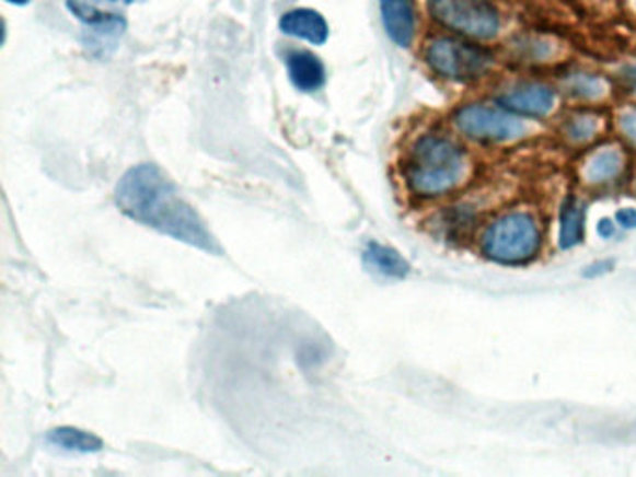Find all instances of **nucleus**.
I'll list each match as a JSON object with an SVG mask.
<instances>
[{
    "label": "nucleus",
    "instance_id": "f257e3e1",
    "mask_svg": "<svg viewBox=\"0 0 636 477\" xmlns=\"http://www.w3.org/2000/svg\"><path fill=\"white\" fill-rule=\"evenodd\" d=\"M116 206L142 226L221 256L222 246L209 232L203 217L183 200L176 185L155 164H139L127 170L116 187Z\"/></svg>",
    "mask_w": 636,
    "mask_h": 477
},
{
    "label": "nucleus",
    "instance_id": "f03ea898",
    "mask_svg": "<svg viewBox=\"0 0 636 477\" xmlns=\"http://www.w3.org/2000/svg\"><path fill=\"white\" fill-rule=\"evenodd\" d=\"M469 174V158L444 135H423L410 146L404 163L407 189L418 198H441L458 189Z\"/></svg>",
    "mask_w": 636,
    "mask_h": 477
},
{
    "label": "nucleus",
    "instance_id": "7ed1b4c3",
    "mask_svg": "<svg viewBox=\"0 0 636 477\" xmlns=\"http://www.w3.org/2000/svg\"><path fill=\"white\" fill-rule=\"evenodd\" d=\"M542 245V228L524 211L500 214L482 235V252L495 264H529L540 254Z\"/></svg>",
    "mask_w": 636,
    "mask_h": 477
},
{
    "label": "nucleus",
    "instance_id": "20e7f679",
    "mask_svg": "<svg viewBox=\"0 0 636 477\" xmlns=\"http://www.w3.org/2000/svg\"><path fill=\"white\" fill-rule=\"evenodd\" d=\"M426 62L442 79L469 82L489 73L493 57L478 45L455 38H437L426 49Z\"/></svg>",
    "mask_w": 636,
    "mask_h": 477
},
{
    "label": "nucleus",
    "instance_id": "39448f33",
    "mask_svg": "<svg viewBox=\"0 0 636 477\" xmlns=\"http://www.w3.org/2000/svg\"><path fill=\"white\" fill-rule=\"evenodd\" d=\"M429 13L439 25L474 39H492L500 28L497 8L489 0H429Z\"/></svg>",
    "mask_w": 636,
    "mask_h": 477
},
{
    "label": "nucleus",
    "instance_id": "423d86ee",
    "mask_svg": "<svg viewBox=\"0 0 636 477\" xmlns=\"http://www.w3.org/2000/svg\"><path fill=\"white\" fill-rule=\"evenodd\" d=\"M454 126L465 137L476 142H511L527 132L521 119L516 114L485 105H465L454 114Z\"/></svg>",
    "mask_w": 636,
    "mask_h": 477
},
{
    "label": "nucleus",
    "instance_id": "0eeeda50",
    "mask_svg": "<svg viewBox=\"0 0 636 477\" xmlns=\"http://www.w3.org/2000/svg\"><path fill=\"white\" fill-rule=\"evenodd\" d=\"M625 164L627 159L622 148L614 144L599 146L580 161V182L588 187H606L622 177Z\"/></svg>",
    "mask_w": 636,
    "mask_h": 477
},
{
    "label": "nucleus",
    "instance_id": "6e6552de",
    "mask_svg": "<svg viewBox=\"0 0 636 477\" xmlns=\"http://www.w3.org/2000/svg\"><path fill=\"white\" fill-rule=\"evenodd\" d=\"M498 105L511 114L540 118L555 107V92L545 84H523L500 95Z\"/></svg>",
    "mask_w": 636,
    "mask_h": 477
},
{
    "label": "nucleus",
    "instance_id": "1a4fd4ad",
    "mask_svg": "<svg viewBox=\"0 0 636 477\" xmlns=\"http://www.w3.org/2000/svg\"><path fill=\"white\" fill-rule=\"evenodd\" d=\"M384 31L400 47H409L415 38L416 13L413 0H379Z\"/></svg>",
    "mask_w": 636,
    "mask_h": 477
},
{
    "label": "nucleus",
    "instance_id": "9d476101",
    "mask_svg": "<svg viewBox=\"0 0 636 477\" xmlns=\"http://www.w3.org/2000/svg\"><path fill=\"white\" fill-rule=\"evenodd\" d=\"M280 31L314 45H323L328 39L327 21L323 20L322 13L310 8H299L284 13L280 18Z\"/></svg>",
    "mask_w": 636,
    "mask_h": 477
},
{
    "label": "nucleus",
    "instance_id": "9b49d317",
    "mask_svg": "<svg viewBox=\"0 0 636 477\" xmlns=\"http://www.w3.org/2000/svg\"><path fill=\"white\" fill-rule=\"evenodd\" d=\"M288 75L297 90L315 92L325 84V66L309 50H293L286 58Z\"/></svg>",
    "mask_w": 636,
    "mask_h": 477
},
{
    "label": "nucleus",
    "instance_id": "f8f14e48",
    "mask_svg": "<svg viewBox=\"0 0 636 477\" xmlns=\"http://www.w3.org/2000/svg\"><path fill=\"white\" fill-rule=\"evenodd\" d=\"M365 265L386 278H405L409 275L407 259L391 246L370 243L365 251Z\"/></svg>",
    "mask_w": 636,
    "mask_h": 477
},
{
    "label": "nucleus",
    "instance_id": "ddd939ff",
    "mask_svg": "<svg viewBox=\"0 0 636 477\" xmlns=\"http://www.w3.org/2000/svg\"><path fill=\"white\" fill-rule=\"evenodd\" d=\"M582 232H585V209L580 206L579 200L569 198L562 208L558 245L564 251L574 248L582 241Z\"/></svg>",
    "mask_w": 636,
    "mask_h": 477
},
{
    "label": "nucleus",
    "instance_id": "4468645a",
    "mask_svg": "<svg viewBox=\"0 0 636 477\" xmlns=\"http://www.w3.org/2000/svg\"><path fill=\"white\" fill-rule=\"evenodd\" d=\"M47 440L53 446L62 447L66 452L97 453L103 450L102 439L76 428L53 429Z\"/></svg>",
    "mask_w": 636,
    "mask_h": 477
},
{
    "label": "nucleus",
    "instance_id": "2eb2a0df",
    "mask_svg": "<svg viewBox=\"0 0 636 477\" xmlns=\"http://www.w3.org/2000/svg\"><path fill=\"white\" fill-rule=\"evenodd\" d=\"M601 118L593 113H575L564 119L560 135L569 144L580 146L590 142L601 131Z\"/></svg>",
    "mask_w": 636,
    "mask_h": 477
},
{
    "label": "nucleus",
    "instance_id": "dca6fc26",
    "mask_svg": "<svg viewBox=\"0 0 636 477\" xmlns=\"http://www.w3.org/2000/svg\"><path fill=\"white\" fill-rule=\"evenodd\" d=\"M564 86L569 94L580 97V100H599L606 92L603 79H599L592 73H571V75L566 77Z\"/></svg>",
    "mask_w": 636,
    "mask_h": 477
},
{
    "label": "nucleus",
    "instance_id": "f3484780",
    "mask_svg": "<svg viewBox=\"0 0 636 477\" xmlns=\"http://www.w3.org/2000/svg\"><path fill=\"white\" fill-rule=\"evenodd\" d=\"M620 129L625 135V139L629 140L631 144L636 148V108H629L625 113L620 114Z\"/></svg>",
    "mask_w": 636,
    "mask_h": 477
},
{
    "label": "nucleus",
    "instance_id": "a211bd4d",
    "mask_svg": "<svg viewBox=\"0 0 636 477\" xmlns=\"http://www.w3.org/2000/svg\"><path fill=\"white\" fill-rule=\"evenodd\" d=\"M616 222L624 230H635L636 228V209H620L616 213Z\"/></svg>",
    "mask_w": 636,
    "mask_h": 477
},
{
    "label": "nucleus",
    "instance_id": "6ab92c4d",
    "mask_svg": "<svg viewBox=\"0 0 636 477\" xmlns=\"http://www.w3.org/2000/svg\"><path fill=\"white\" fill-rule=\"evenodd\" d=\"M614 232H616V226H614V222H612L611 219L599 220V237L611 238L612 235H614Z\"/></svg>",
    "mask_w": 636,
    "mask_h": 477
},
{
    "label": "nucleus",
    "instance_id": "aec40b11",
    "mask_svg": "<svg viewBox=\"0 0 636 477\" xmlns=\"http://www.w3.org/2000/svg\"><path fill=\"white\" fill-rule=\"evenodd\" d=\"M624 79L625 81L636 86V66H629L627 70L624 71Z\"/></svg>",
    "mask_w": 636,
    "mask_h": 477
},
{
    "label": "nucleus",
    "instance_id": "412c9836",
    "mask_svg": "<svg viewBox=\"0 0 636 477\" xmlns=\"http://www.w3.org/2000/svg\"><path fill=\"white\" fill-rule=\"evenodd\" d=\"M7 2H10V4H15V7H25V4L31 2V0H7Z\"/></svg>",
    "mask_w": 636,
    "mask_h": 477
},
{
    "label": "nucleus",
    "instance_id": "4be33fe9",
    "mask_svg": "<svg viewBox=\"0 0 636 477\" xmlns=\"http://www.w3.org/2000/svg\"><path fill=\"white\" fill-rule=\"evenodd\" d=\"M111 2H120V0H111ZM122 2H127V4H131L135 0H122Z\"/></svg>",
    "mask_w": 636,
    "mask_h": 477
}]
</instances>
